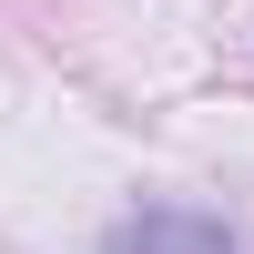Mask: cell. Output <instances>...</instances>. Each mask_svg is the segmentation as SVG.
Instances as JSON below:
<instances>
[{"label":"cell","instance_id":"obj_1","mask_svg":"<svg viewBox=\"0 0 254 254\" xmlns=\"http://www.w3.org/2000/svg\"><path fill=\"white\" fill-rule=\"evenodd\" d=\"M102 254H244V234L203 203H132V214L102 234Z\"/></svg>","mask_w":254,"mask_h":254}]
</instances>
